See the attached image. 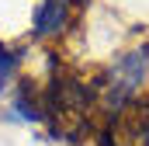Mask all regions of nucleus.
I'll return each instance as SVG.
<instances>
[{
  "mask_svg": "<svg viewBox=\"0 0 149 146\" xmlns=\"http://www.w3.org/2000/svg\"><path fill=\"white\" fill-rule=\"evenodd\" d=\"M146 87H149V42H135V45L118 49L101 66L97 98L108 108L121 111L128 105H135Z\"/></svg>",
  "mask_w": 149,
  "mask_h": 146,
  "instance_id": "f257e3e1",
  "label": "nucleus"
},
{
  "mask_svg": "<svg viewBox=\"0 0 149 146\" xmlns=\"http://www.w3.org/2000/svg\"><path fill=\"white\" fill-rule=\"evenodd\" d=\"M3 45H7V42H3V38H0V49H3Z\"/></svg>",
  "mask_w": 149,
  "mask_h": 146,
  "instance_id": "39448f33",
  "label": "nucleus"
},
{
  "mask_svg": "<svg viewBox=\"0 0 149 146\" xmlns=\"http://www.w3.org/2000/svg\"><path fill=\"white\" fill-rule=\"evenodd\" d=\"M0 118L10 122V125H38V122L49 118V105L38 94V87H31L28 80H17L10 98L0 105Z\"/></svg>",
  "mask_w": 149,
  "mask_h": 146,
  "instance_id": "7ed1b4c3",
  "label": "nucleus"
},
{
  "mask_svg": "<svg viewBox=\"0 0 149 146\" xmlns=\"http://www.w3.org/2000/svg\"><path fill=\"white\" fill-rule=\"evenodd\" d=\"M76 21V0H38L28 18L31 42H59L73 32Z\"/></svg>",
  "mask_w": 149,
  "mask_h": 146,
  "instance_id": "f03ea898",
  "label": "nucleus"
},
{
  "mask_svg": "<svg viewBox=\"0 0 149 146\" xmlns=\"http://www.w3.org/2000/svg\"><path fill=\"white\" fill-rule=\"evenodd\" d=\"M21 70H24V49L3 45V49H0V105L10 98L14 84L21 80Z\"/></svg>",
  "mask_w": 149,
  "mask_h": 146,
  "instance_id": "20e7f679",
  "label": "nucleus"
}]
</instances>
